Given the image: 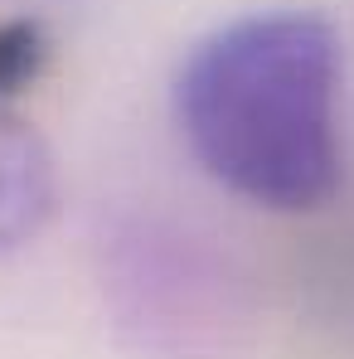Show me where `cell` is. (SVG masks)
I'll use <instances>...</instances> for the list:
<instances>
[{
	"label": "cell",
	"mask_w": 354,
	"mask_h": 359,
	"mask_svg": "<svg viewBox=\"0 0 354 359\" xmlns=\"http://www.w3.org/2000/svg\"><path fill=\"white\" fill-rule=\"evenodd\" d=\"M59 204V175L44 136L0 107V257L44 233Z\"/></svg>",
	"instance_id": "7a4b0ae2"
},
{
	"label": "cell",
	"mask_w": 354,
	"mask_h": 359,
	"mask_svg": "<svg viewBox=\"0 0 354 359\" xmlns=\"http://www.w3.org/2000/svg\"><path fill=\"white\" fill-rule=\"evenodd\" d=\"M49 68V34L34 20H0V107L34 88Z\"/></svg>",
	"instance_id": "3957f363"
},
{
	"label": "cell",
	"mask_w": 354,
	"mask_h": 359,
	"mask_svg": "<svg viewBox=\"0 0 354 359\" xmlns=\"http://www.w3.org/2000/svg\"><path fill=\"white\" fill-rule=\"evenodd\" d=\"M340 78L345 54L330 20L243 15L179 63V136L238 199L272 214L320 209L340 184Z\"/></svg>",
	"instance_id": "6da1fadb"
}]
</instances>
